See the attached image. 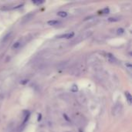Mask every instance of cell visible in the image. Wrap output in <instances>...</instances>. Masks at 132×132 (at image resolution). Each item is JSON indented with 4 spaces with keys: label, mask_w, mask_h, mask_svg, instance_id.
I'll return each instance as SVG.
<instances>
[{
    "label": "cell",
    "mask_w": 132,
    "mask_h": 132,
    "mask_svg": "<svg viewBox=\"0 0 132 132\" xmlns=\"http://www.w3.org/2000/svg\"><path fill=\"white\" fill-rule=\"evenodd\" d=\"M121 110V104L118 103L115 107H114V108L113 110V114H114V115L117 116V113H120Z\"/></svg>",
    "instance_id": "cell-1"
},
{
    "label": "cell",
    "mask_w": 132,
    "mask_h": 132,
    "mask_svg": "<svg viewBox=\"0 0 132 132\" xmlns=\"http://www.w3.org/2000/svg\"><path fill=\"white\" fill-rule=\"evenodd\" d=\"M74 36V33H67V34H63L61 35V36H59V38H67V39H69V38H71Z\"/></svg>",
    "instance_id": "cell-2"
},
{
    "label": "cell",
    "mask_w": 132,
    "mask_h": 132,
    "mask_svg": "<svg viewBox=\"0 0 132 132\" xmlns=\"http://www.w3.org/2000/svg\"><path fill=\"white\" fill-rule=\"evenodd\" d=\"M107 58L108 59V60L110 61V62H115L116 61V59H115V57H114V56L112 55V54H110V53H107Z\"/></svg>",
    "instance_id": "cell-3"
},
{
    "label": "cell",
    "mask_w": 132,
    "mask_h": 132,
    "mask_svg": "<svg viewBox=\"0 0 132 132\" xmlns=\"http://www.w3.org/2000/svg\"><path fill=\"white\" fill-rule=\"evenodd\" d=\"M125 96L127 97V100L129 104H131V102H132V97L131 95V93L129 92H125Z\"/></svg>",
    "instance_id": "cell-4"
},
{
    "label": "cell",
    "mask_w": 132,
    "mask_h": 132,
    "mask_svg": "<svg viewBox=\"0 0 132 132\" xmlns=\"http://www.w3.org/2000/svg\"><path fill=\"white\" fill-rule=\"evenodd\" d=\"M60 22L58 20H51V21H49L48 22V24L49 25H51V26H54V25H57Z\"/></svg>",
    "instance_id": "cell-5"
},
{
    "label": "cell",
    "mask_w": 132,
    "mask_h": 132,
    "mask_svg": "<svg viewBox=\"0 0 132 132\" xmlns=\"http://www.w3.org/2000/svg\"><path fill=\"white\" fill-rule=\"evenodd\" d=\"M57 15L59 16H60V17H63V18H64V17H66L67 16V12H66L64 11H60V12H57Z\"/></svg>",
    "instance_id": "cell-6"
},
{
    "label": "cell",
    "mask_w": 132,
    "mask_h": 132,
    "mask_svg": "<svg viewBox=\"0 0 132 132\" xmlns=\"http://www.w3.org/2000/svg\"><path fill=\"white\" fill-rule=\"evenodd\" d=\"M121 19L120 17H110L108 19L110 22H117V21H119Z\"/></svg>",
    "instance_id": "cell-7"
},
{
    "label": "cell",
    "mask_w": 132,
    "mask_h": 132,
    "mask_svg": "<svg viewBox=\"0 0 132 132\" xmlns=\"http://www.w3.org/2000/svg\"><path fill=\"white\" fill-rule=\"evenodd\" d=\"M109 12H110L109 9L108 8H105V9H102L101 11H100L99 12L100 13H102V14H106V13H109Z\"/></svg>",
    "instance_id": "cell-8"
},
{
    "label": "cell",
    "mask_w": 132,
    "mask_h": 132,
    "mask_svg": "<svg viewBox=\"0 0 132 132\" xmlns=\"http://www.w3.org/2000/svg\"><path fill=\"white\" fill-rule=\"evenodd\" d=\"M19 45H20V42H16V43H15L12 46V48L13 49H16V48H18L19 46Z\"/></svg>",
    "instance_id": "cell-9"
},
{
    "label": "cell",
    "mask_w": 132,
    "mask_h": 132,
    "mask_svg": "<svg viewBox=\"0 0 132 132\" xmlns=\"http://www.w3.org/2000/svg\"><path fill=\"white\" fill-rule=\"evenodd\" d=\"M124 33V30L123 29H117V33L118 34H122Z\"/></svg>",
    "instance_id": "cell-10"
},
{
    "label": "cell",
    "mask_w": 132,
    "mask_h": 132,
    "mask_svg": "<svg viewBox=\"0 0 132 132\" xmlns=\"http://www.w3.org/2000/svg\"><path fill=\"white\" fill-rule=\"evenodd\" d=\"M125 65H126L127 67H128V69H131V64H129V63H126Z\"/></svg>",
    "instance_id": "cell-11"
},
{
    "label": "cell",
    "mask_w": 132,
    "mask_h": 132,
    "mask_svg": "<svg viewBox=\"0 0 132 132\" xmlns=\"http://www.w3.org/2000/svg\"><path fill=\"white\" fill-rule=\"evenodd\" d=\"M33 3H35V4H40V3H43V2L42 1V2H33Z\"/></svg>",
    "instance_id": "cell-12"
}]
</instances>
